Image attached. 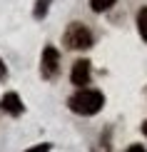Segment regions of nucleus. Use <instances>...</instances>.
<instances>
[{"instance_id": "39448f33", "label": "nucleus", "mask_w": 147, "mask_h": 152, "mask_svg": "<svg viewBox=\"0 0 147 152\" xmlns=\"http://www.w3.org/2000/svg\"><path fill=\"white\" fill-rule=\"evenodd\" d=\"M0 107H3V112L18 117L23 112V100H20V95H18V92H5L3 100H0Z\"/></svg>"}, {"instance_id": "6e6552de", "label": "nucleus", "mask_w": 147, "mask_h": 152, "mask_svg": "<svg viewBox=\"0 0 147 152\" xmlns=\"http://www.w3.org/2000/svg\"><path fill=\"white\" fill-rule=\"evenodd\" d=\"M48 5H50V0H37V5H35V18H42L48 12Z\"/></svg>"}, {"instance_id": "9b49d317", "label": "nucleus", "mask_w": 147, "mask_h": 152, "mask_svg": "<svg viewBox=\"0 0 147 152\" xmlns=\"http://www.w3.org/2000/svg\"><path fill=\"white\" fill-rule=\"evenodd\" d=\"M127 152H147V150L142 147V145H132V147H130V150H127Z\"/></svg>"}, {"instance_id": "7ed1b4c3", "label": "nucleus", "mask_w": 147, "mask_h": 152, "mask_svg": "<svg viewBox=\"0 0 147 152\" xmlns=\"http://www.w3.org/2000/svg\"><path fill=\"white\" fill-rule=\"evenodd\" d=\"M57 70H60V53H57V48L48 45L45 50H42V58H40V72L42 77H55Z\"/></svg>"}, {"instance_id": "f03ea898", "label": "nucleus", "mask_w": 147, "mask_h": 152, "mask_svg": "<svg viewBox=\"0 0 147 152\" xmlns=\"http://www.w3.org/2000/svg\"><path fill=\"white\" fill-rule=\"evenodd\" d=\"M62 42H65V48H70V50H87L92 45V33L82 23H70L65 35H62Z\"/></svg>"}, {"instance_id": "1a4fd4ad", "label": "nucleus", "mask_w": 147, "mask_h": 152, "mask_svg": "<svg viewBox=\"0 0 147 152\" xmlns=\"http://www.w3.org/2000/svg\"><path fill=\"white\" fill-rule=\"evenodd\" d=\"M25 152H50V145L42 142V145H35V147H30V150H25Z\"/></svg>"}, {"instance_id": "f8f14e48", "label": "nucleus", "mask_w": 147, "mask_h": 152, "mask_svg": "<svg viewBox=\"0 0 147 152\" xmlns=\"http://www.w3.org/2000/svg\"><path fill=\"white\" fill-rule=\"evenodd\" d=\"M142 132H145V137H147V120L142 122Z\"/></svg>"}, {"instance_id": "f257e3e1", "label": "nucleus", "mask_w": 147, "mask_h": 152, "mask_svg": "<svg viewBox=\"0 0 147 152\" xmlns=\"http://www.w3.org/2000/svg\"><path fill=\"white\" fill-rule=\"evenodd\" d=\"M102 105H105V97H102L100 90H78L72 95V97L67 100V107L75 112V115H95V112L102 110Z\"/></svg>"}, {"instance_id": "9d476101", "label": "nucleus", "mask_w": 147, "mask_h": 152, "mask_svg": "<svg viewBox=\"0 0 147 152\" xmlns=\"http://www.w3.org/2000/svg\"><path fill=\"white\" fill-rule=\"evenodd\" d=\"M5 77H8V67H5L3 58H0V80H5Z\"/></svg>"}, {"instance_id": "20e7f679", "label": "nucleus", "mask_w": 147, "mask_h": 152, "mask_svg": "<svg viewBox=\"0 0 147 152\" xmlns=\"http://www.w3.org/2000/svg\"><path fill=\"white\" fill-rule=\"evenodd\" d=\"M70 80H72V85H87L90 82V60H75L72 62V72H70Z\"/></svg>"}, {"instance_id": "423d86ee", "label": "nucleus", "mask_w": 147, "mask_h": 152, "mask_svg": "<svg viewBox=\"0 0 147 152\" xmlns=\"http://www.w3.org/2000/svg\"><path fill=\"white\" fill-rule=\"evenodd\" d=\"M137 30L142 35V40H147V8H142L137 12Z\"/></svg>"}, {"instance_id": "0eeeda50", "label": "nucleus", "mask_w": 147, "mask_h": 152, "mask_svg": "<svg viewBox=\"0 0 147 152\" xmlns=\"http://www.w3.org/2000/svg\"><path fill=\"white\" fill-rule=\"evenodd\" d=\"M115 3H117V0H90V8L95 12H105V10H110Z\"/></svg>"}]
</instances>
